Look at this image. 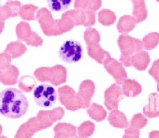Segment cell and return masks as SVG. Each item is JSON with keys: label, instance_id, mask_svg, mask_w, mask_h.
Instances as JSON below:
<instances>
[{"label": "cell", "instance_id": "cell-6", "mask_svg": "<svg viewBox=\"0 0 159 138\" xmlns=\"http://www.w3.org/2000/svg\"><path fill=\"white\" fill-rule=\"evenodd\" d=\"M33 96L35 103L41 107L52 106L57 101V94L53 87L48 84L39 85L34 90Z\"/></svg>", "mask_w": 159, "mask_h": 138}, {"label": "cell", "instance_id": "cell-42", "mask_svg": "<svg viewBox=\"0 0 159 138\" xmlns=\"http://www.w3.org/2000/svg\"><path fill=\"white\" fill-rule=\"evenodd\" d=\"M54 138H60V137H56V136H55V137H54Z\"/></svg>", "mask_w": 159, "mask_h": 138}, {"label": "cell", "instance_id": "cell-24", "mask_svg": "<svg viewBox=\"0 0 159 138\" xmlns=\"http://www.w3.org/2000/svg\"><path fill=\"white\" fill-rule=\"evenodd\" d=\"M102 5L101 0H75L74 7L83 11H96Z\"/></svg>", "mask_w": 159, "mask_h": 138}, {"label": "cell", "instance_id": "cell-20", "mask_svg": "<svg viewBox=\"0 0 159 138\" xmlns=\"http://www.w3.org/2000/svg\"><path fill=\"white\" fill-rule=\"evenodd\" d=\"M107 120L111 125L116 128H126L129 126V121L125 115L117 109L111 110Z\"/></svg>", "mask_w": 159, "mask_h": 138}, {"label": "cell", "instance_id": "cell-27", "mask_svg": "<svg viewBox=\"0 0 159 138\" xmlns=\"http://www.w3.org/2000/svg\"><path fill=\"white\" fill-rule=\"evenodd\" d=\"M38 9L37 6L33 4H25L20 7L19 15L24 20H33L35 19V12Z\"/></svg>", "mask_w": 159, "mask_h": 138}, {"label": "cell", "instance_id": "cell-16", "mask_svg": "<svg viewBox=\"0 0 159 138\" xmlns=\"http://www.w3.org/2000/svg\"><path fill=\"white\" fill-rule=\"evenodd\" d=\"M21 4L18 1H9L0 7V20L4 21L10 18L19 15Z\"/></svg>", "mask_w": 159, "mask_h": 138}, {"label": "cell", "instance_id": "cell-40", "mask_svg": "<svg viewBox=\"0 0 159 138\" xmlns=\"http://www.w3.org/2000/svg\"><path fill=\"white\" fill-rule=\"evenodd\" d=\"M157 90L158 92H159V84L157 85Z\"/></svg>", "mask_w": 159, "mask_h": 138}, {"label": "cell", "instance_id": "cell-9", "mask_svg": "<svg viewBox=\"0 0 159 138\" xmlns=\"http://www.w3.org/2000/svg\"><path fill=\"white\" fill-rule=\"evenodd\" d=\"M16 33L19 40L25 41L28 45L37 47L42 46L43 39L35 32L32 31L30 25L25 22H20L16 27Z\"/></svg>", "mask_w": 159, "mask_h": 138}, {"label": "cell", "instance_id": "cell-38", "mask_svg": "<svg viewBox=\"0 0 159 138\" xmlns=\"http://www.w3.org/2000/svg\"><path fill=\"white\" fill-rule=\"evenodd\" d=\"M4 27V22L0 20V33H2Z\"/></svg>", "mask_w": 159, "mask_h": 138}, {"label": "cell", "instance_id": "cell-4", "mask_svg": "<svg viewBox=\"0 0 159 138\" xmlns=\"http://www.w3.org/2000/svg\"><path fill=\"white\" fill-rule=\"evenodd\" d=\"M84 39L87 45L88 55L98 63L102 64L104 59L110 54L101 47L99 32L94 28L89 27L84 32Z\"/></svg>", "mask_w": 159, "mask_h": 138}, {"label": "cell", "instance_id": "cell-25", "mask_svg": "<svg viewBox=\"0 0 159 138\" xmlns=\"http://www.w3.org/2000/svg\"><path fill=\"white\" fill-rule=\"evenodd\" d=\"M27 50V47L22 42L16 41L7 44L4 51L9 53L12 59H14L24 54Z\"/></svg>", "mask_w": 159, "mask_h": 138}, {"label": "cell", "instance_id": "cell-21", "mask_svg": "<svg viewBox=\"0 0 159 138\" xmlns=\"http://www.w3.org/2000/svg\"><path fill=\"white\" fill-rule=\"evenodd\" d=\"M150 59L148 52L141 50L131 57V64L139 71L145 70L149 64Z\"/></svg>", "mask_w": 159, "mask_h": 138}, {"label": "cell", "instance_id": "cell-29", "mask_svg": "<svg viewBox=\"0 0 159 138\" xmlns=\"http://www.w3.org/2000/svg\"><path fill=\"white\" fill-rule=\"evenodd\" d=\"M49 9L52 11L60 12L66 10L73 0H47Z\"/></svg>", "mask_w": 159, "mask_h": 138}, {"label": "cell", "instance_id": "cell-33", "mask_svg": "<svg viewBox=\"0 0 159 138\" xmlns=\"http://www.w3.org/2000/svg\"><path fill=\"white\" fill-rule=\"evenodd\" d=\"M147 123V119L141 113H137L131 119L130 125L140 129L145 127Z\"/></svg>", "mask_w": 159, "mask_h": 138}, {"label": "cell", "instance_id": "cell-32", "mask_svg": "<svg viewBox=\"0 0 159 138\" xmlns=\"http://www.w3.org/2000/svg\"><path fill=\"white\" fill-rule=\"evenodd\" d=\"M36 82L34 78L30 75H24L19 81V87L24 92H30L35 87Z\"/></svg>", "mask_w": 159, "mask_h": 138}, {"label": "cell", "instance_id": "cell-37", "mask_svg": "<svg viewBox=\"0 0 159 138\" xmlns=\"http://www.w3.org/2000/svg\"><path fill=\"white\" fill-rule=\"evenodd\" d=\"M149 138H159V131H152L149 134Z\"/></svg>", "mask_w": 159, "mask_h": 138}, {"label": "cell", "instance_id": "cell-1", "mask_svg": "<svg viewBox=\"0 0 159 138\" xmlns=\"http://www.w3.org/2000/svg\"><path fill=\"white\" fill-rule=\"evenodd\" d=\"M28 101L24 94L15 88H7L0 92V114L15 119L22 116L28 109Z\"/></svg>", "mask_w": 159, "mask_h": 138}, {"label": "cell", "instance_id": "cell-11", "mask_svg": "<svg viewBox=\"0 0 159 138\" xmlns=\"http://www.w3.org/2000/svg\"><path fill=\"white\" fill-rule=\"evenodd\" d=\"M123 98L124 95L120 85L113 84L104 92V105L108 110L117 109L118 105Z\"/></svg>", "mask_w": 159, "mask_h": 138}, {"label": "cell", "instance_id": "cell-5", "mask_svg": "<svg viewBox=\"0 0 159 138\" xmlns=\"http://www.w3.org/2000/svg\"><path fill=\"white\" fill-rule=\"evenodd\" d=\"M35 78L40 82H48L58 86L66 82L67 78L66 69L62 65L52 67H41L34 72Z\"/></svg>", "mask_w": 159, "mask_h": 138}, {"label": "cell", "instance_id": "cell-30", "mask_svg": "<svg viewBox=\"0 0 159 138\" xmlns=\"http://www.w3.org/2000/svg\"><path fill=\"white\" fill-rule=\"evenodd\" d=\"M143 47L146 50L155 48L159 44V33L152 32L146 35L142 39Z\"/></svg>", "mask_w": 159, "mask_h": 138}, {"label": "cell", "instance_id": "cell-28", "mask_svg": "<svg viewBox=\"0 0 159 138\" xmlns=\"http://www.w3.org/2000/svg\"><path fill=\"white\" fill-rule=\"evenodd\" d=\"M116 15L111 10L102 9L98 12V20L104 26H109L116 21Z\"/></svg>", "mask_w": 159, "mask_h": 138}, {"label": "cell", "instance_id": "cell-3", "mask_svg": "<svg viewBox=\"0 0 159 138\" xmlns=\"http://www.w3.org/2000/svg\"><path fill=\"white\" fill-rule=\"evenodd\" d=\"M118 46L121 51L119 59L120 63L126 67H130L131 64V57L142 50L143 48L142 41L128 35H120L117 40Z\"/></svg>", "mask_w": 159, "mask_h": 138}, {"label": "cell", "instance_id": "cell-10", "mask_svg": "<svg viewBox=\"0 0 159 138\" xmlns=\"http://www.w3.org/2000/svg\"><path fill=\"white\" fill-rule=\"evenodd\" d=\"M102 64L107 72L113 77L116 84L120 85L127 79V74L122 64L112 58L111 55L104 59Z\"/></svg>", "mask_w": 159, "mask_h": 138}, {"label": "cell", "instance_id": "cell-13", "mask_svg": "<svg viewBox=\"0 0 159 138\" xmlns=\"http://www.w3.org/2000/svg\"><path fill=\"white\" fill-rule=\"evenodd\" d=\"M65 114L64 110L61 107L52 110H41L37 114V118L45 129L50 127L55 121L61 119Z\"/></svg>", "mask_w": 159, "mask_h": 138}, {"label": "cell", "instance_id": "cell-12", "mask_svg": "<svg viewBox=\"0 0 159 138\" xmlns=\"http://www.w3.org/2000/svg\"><path fill=\"white\" fill-rule=\"evenodd\" d=\"M44 129L37 117H32L19 127L14 138H31L35 133Z\"/></svg>", "mask_w": 159, "mask_h": 138}, {"label": "cell", "instance_id": "cell-7", "mask_svg": "<svg viewBox=\"0 0 159 138\" xmlns=\"http://www.w3.org/2000/svg\"><path fill=\"white\" fill-rule=\"evenodd\" d=\"M83 56V47L75 40H67L60 48L59 57L64 62L68 63H76Z\"/></svg>", "mask_w": 159, "mask_h": 138}, {"label": "cell", "instance_id": "cell-23", "mask_svg": "<svg viewBox=\"0 0 159 138\" xmlns=\"http://www.w3.org/2000/svg\"><path fill=\"white\" fill-rule=\"evenodd\" d=\"M136 24L132 16L125 15L119 19L117 24V28L119 33L126 34L135 28Z\"/></svg>", "mask_w": 159, "mask_h": 138}, {"label": "cell", "instance_id": "cell-14", "mask_svg": "<svg viewBox=\"0 0 159 138\" xmlns=\"http://www.w3.org/2000/svg\"><path fill=\"white\" fill-rule=\"evenodd\" d=\"M94 92L95 84L93 81L87 79L81 83L77 95L83 103V108H87L90 106Z\"/></svg>", "mask_w": 159, "mask_h": 138}, {"label": "cell", "instance_id": "cell-36", "mask_svg": "<svg viewBox=\"0 0 159 138\" xmlns=\"http://www.w3.org/2000/svg\"><path fill=\"white\" fill-rule=\"evenodd\" d=\"M11 59L12 58L9 53L5 51L0 53V66L11 64Z\"/></svg>", "mask_w": 159, "mask_h": 138}, {"label": "cell", "instance_id": "cell-39", "mask_svg": "<svg viewBox=\"0 0 159 138\" xmlns=\"http://www.w3.org/2000/svg\"><path fill=\"white\" fill-rule=\"evenodd\" d=\"M2 127L1 125L0 124V135H1V134L2 133Z\"/></svg>", "mask_w": 159, "mask_h": 138}, {"label": "cell", "instance_id": "cell-15", "mask_svg": "<svg viewBox=\"0 0 159 138\" xmlns=\"http://www.w3.org/2000/svg\"><path fill=\"white\" fill-rule=\"evenodd\" d=\"M17 67L11 64L0 66V82L6 85H12L17 83L19 77Z\"/></svg>", "mask_w": 159, "mask_h": 138}, {"label": "cell", "instance_id": "cell-18", "mask_svg": "<svg viewBox=\"0 0 159 138\" xmlns=\"http://www.w3.org/2000/svg\"><path fill=\"white\" fill-rule=\"evenodd\" d=\"M53 130L55 136L60 138H71L76 135V127L70 123H59Z\"/></svg>", "mask_w": 159, "mask_h": 138}, {"label": "cell", "instance_id": "cell-44", "mask_svg": "<svg viewBox=\"0 0 159 138\" xmlns=\"http://www.w3.org/2000/svg\"><path fill=\"white\" fill-rule=\"evenodd\" d=\"M156 1H157V2H159V0H156Z\"/></svg>", "mask_w": 159, "mask_h": 138}, {"label": "cell", "instance_id": "cell-2", "mask_svg": "<svg viewBox=\"0 0 159 138\" xmlns=\"http://www.w3.org/2000/svg\"><path fill=\"white\" fill-rule=\"evenodd\" d=\"M43 33L47 36L60 35L71 30L75 26L73 20L64 12L60 19L54 20L51 12L43 7L37 11L36 17Z\"/></svg>", "mask_w": 159, "mask_h": 138}, {"label": "cell", "instance_id": "cell-8", "mask_svg": "<svg viewBox=\"0 0 159 138\" xmlns=\"http://www.w3.org/2000/svg\"><path fill=\"white\" fill-rule=\"evenodd\" d=\"M59 100L70 111H74L83 108V103L76 92L70 86L64 85L58 88Z\"/></svg>", "mask_w": 159, "mask_h": 138}, {"label": "cell", "instance_id": "cell-17", "mask_svg": "<svg viewBox=\"0 0 159 138\" xmlns=\"http://www.w3.org/2000/svg\"><path fill=\"white\" fill-rule=\"evenodd\" d=\"M143 113L148 118L159 116V94L154 92L148 95V103L143 107Z\"/></svg>", "mask_w": 159, "mask_h": 138}, {"label": "cell", "instance_id": "cell-35", "mask_svg": "<svg viewBox=\"0 0 159 138\" xmlns=\"http://www.w3.org/2000/svg\"><path fill=\"white\" fill-rule=\"evenodd\" d=\"M149 74L159 84V59L155 60L148 71Z\"/></svg>", "mask_w": 159, "mask_h": 138}, {"label": "cell", "instance_id": "cell-19", "mask_svg": "<svg viewBox=\"0 0 159 138\" xmlns=\"http://www.w3.org/2000/svg\"><path fill=\"white\" fill-rule=\"evenodd\" d=\"M123 95L127 97H134L139 95L142 90L141 85L134 79H125L122 83Z\"/></svg>", "mask_w": 159, "mask_h": 138}, {"label": "cell", "instance_id": "cell-26", "mask_svg": "<svg viewBox=\"0 0 159 138\" xmlns=\"http://www.w3.org/2000/svg\"><path fill=\"white\" fill-rule=\"evenodd\" d=\"M89 107L87 110V113L91 119L98 122L106 119L107 112L101 105L93 103Z\"/></svg>", "mask_w": 159, "mask_h": 138}, {"label": "cell", "instance_id": "cell-34", "mask_svg": "<svg viewBox=\"0 0 159 138\" xmlns=\"http://www.w3.org/2000/svg\"><path fill=\"white\" fill-rule=\"evenodd\" d=\"M140 129L129 126L125 130L122 138H139Z\"/></svg>", "mask_w": 159, "mask_h": 138}, {"label": "cell", "instance_id": "cell-41", "mask_svg": "<svg viewBox=\"0 0 159 138\" xmlns=\"http://www.w3.org/2000/svg\"><path fill=\"white\" fill-rule=\"evenodd\" d=\"M0 138H7V137H5V136H0Z\"/></svg>", "mask_w": 159, "mask_h": 138}, {"label": "cell", "instance_id": "cell-43", "mask_svg": "<svg viewBox=\"0 0 159 138\" xmlns=\"http://www.w3.org/2000/svg\"><path fill=\"white\" fill-rule=\"evenodd\" d=\"M75 138H80V137H75Z\"/></svg>", "mask_w": 159, "mask_h": 138}, {"label": "cell", "instance_id": "cell-31", "mask_svg": "<svg viewBox=\"0 0 159 138\" xmlns=\"http://www.w3.org/2000/svg\"><path fill=\"white\" fill-rule=\"evenodd\" d=\"M95 130V124L89 121L83 122L78 127L77 131L79 137L87 138L91 136Z\"/></svg>", "mask_w": 159, "mask_h": 138}, {"label": "cell", "instance_id": "cell-22", "mask_svg": "<svg viewBox=\"0 0 159 138\" xmlns=\"http://www.w3.org/2000/svg\"><path fill=\"white\" fill-rule=\"evenodd\" d=\"M133 3L132 17L136 23H139L147 17V10L145 7L144 0H131Z\"/></svg>", "mask_w": 159, "mask_h": 138}]
</instances>
